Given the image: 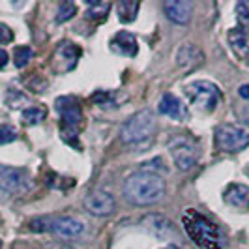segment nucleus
<instances>
[{"label":"nucleus","mask_w":249,"mask_h":249,"mask_svg":"<svg viewBox=\"0 0 249 249\" xmlns=\"http://www.w3.org/2000/svg\"><path fill=\"white\" fill-rule=\"evenodd\" d=\"M15 139H17L15 127H12L10 124H2V127H0V144H8Z\"/></svg>","instance_id":"obj_24"},{"label":"nucleus","mask_w":249,"mask_h":249,"mask_svg":"<svg viewBox=\"0 0 249 249\" xmlns=\"http://www.w3.org/2000/svg\"><path fill=\"white\" fill-rule=\"evenodd\" d=\"M45 116H47V112L45 109H41V107H26L23 114H21V118H23V122L26 125H36L39 124L41 120H45Z\"/></svg>","instance_id":"obj_21"},{"label":"nucleus","mask_w":249,"mask_h":249,"mask_svg":"<svg viewBox=\"0 0 249 249\" xmlns=\"http://www.w3.org/2000/svg\"><path fill=\"white\" fill-rule=\"evenodd\" d=\"M160 112L173 118V120H178V122L187 118V107L184 105V101L176 98L175 94H169V92L163 94L161 100H160Z\"/></svg>","instance_id":"obj_14"},{"label":"nucleus","mask_w":249,"mask_h":249,"mask_svg":"<svg viewBox=\"0 0 249 249\" xmlns=\"http://www.w3.org/2000/svg\"><path fill=\"white\" fill-rule=\"evenodd\" d=\"M246 118H248V122H249V107L246 109Z\"/></svg>","instance_id":"obj_29"},{"label":"nucleus","mask_w":249,"mask_h":249,"mask_svg":"<svg viewBox=\"0 0 249 249\" xmlns=\"http://www.w3.org/2000/svg\"><path fill=\"white\" fill-rule=\"evenodd\" d=\"M142 223H144V227H146V231H150L154 236H158V238H169L175 234V227H173V223H171L167 217L158 215V213L146 215Z\"/></svg>","instance_id":"obj_17"},{"label":"nucleus","mask_w":249,"mask_h":249,"mask_svg":"<svg viewBox=\"0 0 249 249\" xmlns=\"http://www.w3.org/2000/svg\"><path fill=\"white\" fill-rule=\"evenodd\" d=\"M248 58H249V53H248Z\"/></svg>","instance_id":"obj_32"},{"label":"nucleus","mask_w":249,"mask_h":249,"mask_svg":"<svg viewBox=\"0 0 249 249\" xmlns=\"http://www.w3.org/2000/svg\"><path fill=\"white\" fill-rule=\"evenodd\" d=\"M163 12L169 17V21H173L176 25H187L191 21L193 4L187 0H167L163 4Z\"/></svg>","instance_id":"obj_12"},{"label":"nucleus","mask_w":249,"mask_h":249,"mask_svg":"<svg viewBox=\"0 0 249 249\" xmlns=\"http://www.w3.org/2000/svg\"><path fill=\"white\" fill-rule=\"evenodd\" d=\"M81 49L73 45L71 41H62L58 43V47L54 51V70L56 71H71L79 62Z\"/></svg>","instance_id":"obj_11"},{"label":"nucleus","mask_w":249,"mask_h":249,"mask_svg":"<svg viewBox=\"0 0 249 249\" xmlns=\"http://www.w3.org/2000/svg\"><path fill=\"white\" fill-rule=\"evenodd\" d=\"M116 12H118L120 23H133L137 19L139 2L137 0H120L116 4Z\"/></svg>","instance_id":"obj_19"},{"label":"nucleus","mask_w":249,"mask_h":249,"mask_svg":"<svg viewBox=\"0 0 249 249\" xmlns=\"http://www.w3.org/2000/svg\"><path fill=\"white\" fill-rule=\"evenodd\" d=\"M248 41H249V34L246 32V28H231V32H229V43H231V47L236 51L238 54H248L249 53Z\"/></svg>","instance_id":"obj_18"},{"label":"nucleus","mask_w":249,"mask_h":249,"mask_svg":"<svg viewBox=\"0 0 249 249\" xmlns=\"http://www.w3.org/2000/svg\"><path fill=\"white\" fill-rule=\"evenodd\" d=\"M225 202L232 208L244 210L249 206V187L244 184H231L225 189Z\"/></svg>","instance_id":"obj_16"},{"label":"nucleus","mask_w":249,"mask_h":249,"mask_svg":"<svg viewBox=\"0 0 249 249\" xmlns=\"http://www.w3.org/2000/svg\"><path fill=\"white\" fill-rule=\"evenodd\" d=\"M236 12L240 17L249 19V0H240V2L236 4Z\"/></svg>","instance_id":"obj_26"},{"label":"nucleus","mask_w":249,"mask_h":249,"mask_svg":"<svg viewBox=\"0 0 249 249\" xmlns=\"http://www.w3.org/2000/svg\"><path fill=\"white\" fill-rule=\"evenodd\" d=\"M111 49L116 54H122V56H129V58H135L139 53V43L135 34L127 32V30H120L118 34H114L111 39Z\"/></svg>","instance_id":"obj_13"},{"label":"nucleus","mask_w":249,"mask_h":249,"mask_svg":"<svg viewBox=\"0 0 249 249\" xmlns=\"http://www.w3.org/2000/svg\"><path fill=\"white\" fill-rule=\"evenodd\" d=\"M156 133V116L150 109L135 112L125 120V124L120 129V139L127 146H142L148 144Z\"/></svg>","instance_id":"obj_3"},{"label":"nucleus","mask_w":249,"mask_h":249,"mask_svg":"<svg viewBox=\"0 0 249 249\" xmlns=\"http://www.w3.org/2000/svg\"><path fill=\"white\" fill-rule=\"evenodd\" d=\"M0 187L4 195H25L32 187V178L25 169L2 165L0 167Z\"/></svg>","instance_id":"obj_9"},{"label":"nucleus","mask_w":249,"mask_h":249,"mask_svg":"<svg viewBox=\"0 0 249 249\" xmlns=\"http://www.w3.org/2000/svg\"><path fill=\"white\" fill-rule=\"evenodd\" d=\"M54 109L60 114V127H62V137L70 142V137L77 139L79 125L83 122V111L79 107L77 100L70 96H62L54 101Z\"/></svg>","instance_id":"obj_6"},{"label":"nucleus","mask_w":249,"mask_h":249,"mask_svg":"<svg viewBox=\"0 0 249 249\" xmlns=\"http://www.w3.org/2000/svg\"><path fill=\"white\" fill-rule=\"evenodd\" d=\"M191 103H195L200 111L212 112L221 100V90L210 81H195L186 88Z\"/></svg>","instance_id":"obj_7"},{"label":"nucleus","mask_w":249,"mask_h":249,"mask_svg":"<svg viewBox=\"0 0 249 249\" xmlns=\"http://www.w3.org/2000/svg\"><path fill=\"white\" fill-rule=\"evenodd\" d=\"M182 225H184V231L187 232V236L191 238L199 248L221 249V246H223L219 227L197 210H193V208L186 210L182 215Z\"/></svg>","instance_id":"obj_2"},{"label":"nucleus","mask_w":249,"mask_h":249,"mask_svg":"<svg viewBox=\"0 0 249 249\" xmlns=\"http://www.w3.org/2000/svg\"><path fill=\"white\" fill-rule=\"evenodd\" d=\"M32 56H34V51L30 49V47H26V45H21L13 53V62H15L17 68H25L26 64L30 62Z\"/></svg>","instance_id":"obj_23"},{"label":"nucleus","mask_w":249,"mask_h":249,"mask_svg":"<svg viewBox=\"0 0 249 249\" xmlns=\"http://www.w3.org/2000/svg\"><path fill=\"white\" fill-rule=\"evenodd\" d=\"M202 60H204L202 51L197 45H193V43H186V45H182L180 49L176 51V64L180 68H184V70L195 68V66L202 64Z\"/></svg>","instance_id":"obj_15"},{"label":"nucleus","mask_w":249,"mask_h":249,"mask_svg":"<svg viewBox=\"0 0 249 249\" xmlns=\"http://www.w3.org/2000/svg\"><path fill=\"white\" fill-rule=\"evenodd\" d=\"M77 15V4L75 2H62L56 10V23H66Z\"/></svg>","instance_id":"obj_22"},{"label":"nucleus","mask_w":249,"mask_h":249,"mask_svg":"<svg viewBox=\"0 0 249 249\" xmlns=\"http://www.w3.org/2000/svg\"><path fill=\"white\" fill-rule=\"evenodd\" d=\"M87 6H88L87 17L88 19H94V21L107 19V13L111 10V4L109 2H87Z\"/></svg>","instance_id":"obj_20"},{"label":"nucleus","mask_w":249,"mask_h":249,"mask_svg":"<svg viewBox=\"0 0 249 249\" xmlns=\"http://www.w3.org/2000/svg\"><path fill=\"white\" fill-rule=\"evenodd\" d=\"M215 146L221 152L236 154L249 146V124H221L215 127Z\"/></svg>","instance_id":"obj_4"},{"label":"nucleus","mask_w":249,"mask_h":249,"mask_svg":"<svg viewBox=\"0 0 249 249\" xmlns=\"http://www.w3.org/2000/svg\"><path fill=\"white\" fill-rule=\"evenodd\" d=\"M246 175L249 176V165H248V167H246Z\"/></svg>","instance_id":"obj_30"},{"label":"nucleus","mask_w":249,"mask_h":249,"mask_svg":"<svg viewBox=\"0 0 249 249\" xmlns=\"http://www.w3.org/2000/svg\"><path fill=\"white\" fill-rule=\"evenodd\" d=\"M238 94H240L242 98H246V100H249V85H244V87H240V90H238Z\"/></svg>","instance_id":"obj_27"},{"label":"nucleus","mask_w":249,"mask_h":249,"mask_svg":"<svg viewBox=\"0 0 249 249\" xmlns=\"http://www.w3.org/2000/svg\"><path fill=\"white\" fill-rule=\"evenodd\" d=\"M124 197L133 206H150L163 199L165 180L154 171H137L124 180Z\"/></svg>","instance_id":"obj_1"},{"label":"nucleus","mask_w":249,"mask_h":249,"mask_svg":"<svg viewBox=\"0 0 249 249\" xmlns=\"http://www.w3.org/2000/svg\"><path fill=\"white\" fill-rule=\"evenodd\" d=\"M169 152L178 171H191L199 161V144L187 135H175L169 141Z\"/></svg>","instance_id":"obj_5"},{"label":"nucleus","mask_w":249,"mask_h":249,"mask_svg":"<svg viewBox=\"0 0 249 249\" xmlns=\"http://www.w3.org/2000/svg\"><path fill=\"white\" fill-rule=\"evenodd\" d=\"M0 54H2V62H0V70H4L6 68V64H8V53H6V49L0 51Z\"/></svg>","instance_id":"obj_28"},{"label":"nucleus","mask_w":249,"mask_h":249,"mask_svg":"<svg viewBox=\"0 0 249 249\" xmlns=\"http://www.w3.org/2000/svg\"><path fill=\"white\" fill-rule=\"evenodd\" d=\"M83 206L88 213L96 215V217H105V215H111L116 210V200L112 197L109 191L105 189H94V191H88L85 200H83Z\"/></svg>","instance_id":"obj_10"},{"label":"nucleus","mask_w":249,"mask_h":249,"mask_svg":"<svg viewBox=\"0 0 249 249\" xmlns=\"http://www.w3.org/2000/svg\"><path fill=\"white\" fill-rule=\"evenodd\" d=\"M39 221L43 223L41 231H49L51 234L64 238V240H73V238H79L85 232V223L79 217H73V215L41 217Z\"/></svg>","instance_id":"obj_8"},{"label":"nucleus","mask_w":249,"mask_h":249,"mask_svg":"<svg viewBox=\"0 0 249 249\" xmlns=\"http://www.w3.org/2000/svg\"><path fill=\"white\" fill-rule=\"evenodd\" d=\"M165 249H176V248H173V246H169V248H165Z\"/></svg>","instance_id":"obj_31"},{"label":"nucleus","mask_w":249,"mask_h":249,"mask_svg":"<svg viewBox=\"0 0 249 249\" xmlns=\"http://www.w3.org/2000/svg\"><path fill=\"white\" fill-rule=\"evenodd\" d=\"M12 30H10V26L4 25V23H0V45H8L10 41H12Z\"/></svg>","instance_id":"obj_25"}]
</instances>
